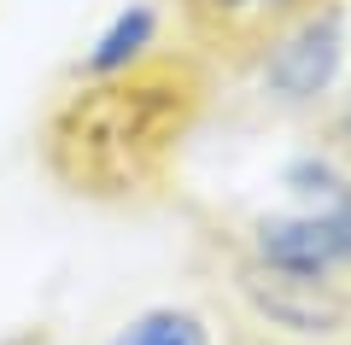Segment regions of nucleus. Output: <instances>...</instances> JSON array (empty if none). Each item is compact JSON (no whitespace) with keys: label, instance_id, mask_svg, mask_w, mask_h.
<instances>
[{"label":"nucleus","instance_id":"f257e3e1","mask_svg":"<svg viewBox=\"0 0 351 345\" xmlns=\"http://www.w3.org/2000/svg\"><path fill=\"white\" fill-rule=\"evenodd\" d=\"M199 111L182 59H141L117 76H82L47 117V170L88 199H141L164 187Z\"/></svg>","mask_w":351,"mask_h":345},{"label":"nucleus","instance_id":"f03ea898","mask_svg":"<svg viewBox=\"0 0 351 345\" xmlns=\"http://www.w3.org/2000/svg\"><path fill=\"white\" fill-rule=\"evenodd\" d=\"M293 182L304 193V211L299 217H263L252 246H258L263 270L328 281V275L351 270V176H339L322 158H304L293 164Z\"/></svg>","mask_w":351,"mask_h":345},{"label":"nucleus","instance_id":"7ed1b4c3","mask_svg":"<svg viewBox=\"0 0 351 345\" xmlns=\"http://www.w3.org/2000/svg\"><path fill=\"white\" fill-rule=\"evenodd\" d=\"M339 64H346V6L316 0L258 53V82L281 106H311L339 82Z\"/></svg>","mask_w":351,"mask_h":345},{"label":"nucleus","instance_id":"20e7f679","mask_svg":"<svg viewBox=\"0 0 351 345\" xmlns=\"http://www.w3.org/2000/svg\"><path fill=\"white\" fill-rule=\"evenodd\" d=\"M316 0H182L193 41L217 53H263L299 12H311Z\"/></svg>","mask_w":351,"mask_h":345},{"label":"nucleus","instance_id":"39448f33","mask_svg":"<svg viewBox=\"0 0 351 345\" xmlns=\"http://www.w3.org/2000/svg\"><path fill=\"white\" fill-rule=\"evenodd\" d=\"M252 298H258L263 316L287 333H334L339 328V298L328 293V281L263 270V275H252Z\"/></svg>","mask_w":351,"mask_h":345},{"label":"nucleus","instance_id":"423d86ee","mask_svg":"<svg viewBox=\"0 0 351 345\" xmlns=\"http://www.w3.org/2000/svg\"><path fill=\"white\" fill-rule=\"evenodd\" d=\"M152 47H158V6L135 0V6H123V12L100 29V41H94V47H88V59H82V76L135 71L141 59H152Z\"/></svg>","mask_w":351,"mask_h":345},{"label":"nucleus","instance_id":"0eeeda50","mask_svg":"<svg viewBox=\"0 0 351 345\" xmlns=\"http://www.w3.org/2000/svg\"><path fill=\"white\" fill-rule=\"evenodd\" d=\"M112 345H211V328H205V316H193L182 305H158L129 316Z\"/></svg>","mask_w":351,"mask_h":345}]
</instances>
